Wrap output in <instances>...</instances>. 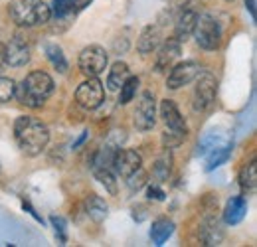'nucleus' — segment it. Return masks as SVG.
Returning a JSON list of instances; mask_svg holds the SVG:
<instances>
[{
	"mask_svg": "<svg viewBox=\"0 0 257 247\" xmlns=\"http://www.w3.org/2000/svg\"><path fill=\"white\" fill-rule=\"evenodd\" d=\"M22 206H24V210H28V214H30V216H32L34 219H38L40 223H44V219H42V217L38 216V212L34 210V208L30 206V204H28V202H26V200H22Z\"/></svg>",
	"mask_w": 257,
	"mask_h": 247,
	"instance_id": "obj_34",
	"label": "nucleus"
},
{
	"mask_svg": "<svg viewBox=\"0 0 257 247\" xmlns=\"http://www.w3.org/2000/svg\"><path fill=\"white\" fill-rule=\"evenodd\" d=\"M6 65V46L0 42V69Z\"/></svg>",
	"mask_w": 257,
	"mask_h": 247,
	"instance_id": "obj_35",
	"label": "nucleus"
},
{
	"mask_svg": "<svg viewBox=\"0 0 257 247\" xmlns=\"http://www.w3.org/2000/svg\"><path fill=\"white\" fill-rule=\"evenodd\" d=\"M46 56L48 60L52 62V65L60 71V73H65L67 71V60L64 56V50L58 46V44H48L46 46Z\"/></svg>",
	"mask_w": 257,
	"mask_h": 247,
	"instance_id": "obj_26",
	"label": "nucleus"
},
{
	"mask_svg": "<svg viewBox=\"0 0 257 247\" xmlns=\"http://www.w3.org/2000/svg\"><path fill=\"white\" fill-rule=\"evenodd\" d=\"M184 139H186V133H180V131H170V129H166L164 133H162V149H176V147H180L182 143H184Z\"/></svg>",
	"mask_w": 257,
	"mask_h": 247,
	"instance_id": "obj_29",
	"label": "nucleus"
},
{
	"mask_svg": "<svg viewBox=\"0 0 257 247\" xmlns=\"http://www.w3.org/2000/svg\"><path fill=\"white\" fill-rule=\"evenodd\" d=\"M247 214V200L243 196H231L224 208V221L227 225H237Z\"/></svg>",
	"mask_w": 257,
	"mask_h": 247,
	"instance_id": "obj_16",
	"label": "nucleus"
},
{
	"mask_svg": "<svg viewBox=\"0 0 257 247\" xmlns=\"http://www.w3.org/2000/svg\"><path fill=\"white\" fill-rule=\"evenodd\" d=\"M170 172H172V153H170V149H162V153L159 155V158L155 160L153 176H155L159 182H166V180L170 178Z\"/></svg>",
	"mask_w": 257,
	"mask_h": 247,
	"instance_id": "obj_19",
	"label": "nucleus"
},
{
	"mask_svg": "<svg viewBox=\"0 0 257 247\" xmlns=\"http://www.w3.org/2000/svg\"><path fill=\"white\" fill-rule=\"evenodd\" d=\"M135 127L139 131H151L157 125V99L153 91H143L139 97L137 109H135V119H133Z\"/></svg>",
	"mask_w": 257,
	"mask_h": 247,
	"instance_id": "obj_7",
	"label": "nucleus"
},
{
	"mask_svg": "<svg viewBox=\"0 0 257 247\" xmlns=\"http://www.w3.org/2000/svg\"><path fill=\"white\" fill-rule=\"evenodd\" d=\"M16 91V83L10 77H0V103H6L14 97Z\"/></svg>",
	"mask_w": 257,
	"mask_h": 247,
	"instance_id": "obj_30",
	"label": "nucleus"
},
{
	"mask_svg": "<svg viewBox=\"0 0 257 247\" xmlns=\"http://www.w3.org/2000/svg\"><path fill=\"white\" fill-rule=\"evenodd\" d=\"M161 117H162V121H164V125H166V129H170V131H180V133H186V135H188L186 121H184V117L180 115V111H178V107H176L174 101H170V99H164V101H162Z\"/></svg>",
	"mask_w": 257,
	"mask_h": 247,
	"instance_id": "obj_14",
	"label": "nucleus"
},
{
	"mask_svg": "<svg viewBox=\"0 0 257 247\" xmlns=\"http://www.w3.org/2000/svg\"><path fill=\"white\" fill-rule=\"evenodd\" d=\"M87 137H89V133L85 131V133H83V135H81V137H79V139H77V141L73 143V151H75V149H79V147H81V145L85 143V139H87Z\"/></svg>",
	"mask_w": 257,
	"mask_h": 247,
	"instance_id": "obj_36",
	"label": "nucleus"
},
{
	"mask_svg": "<svg viewBox=\"0 0 257 247\" xmlns=\"http://www.w3.org/2000/svg\"><path fill=\"white\" fill-rule=\"evenodd\" d=\"M231 155V143L229 145H225V147H220V149H216V151H212V153H208V158H206V170L210 172V170H214V168H218V166H222L225 160L229 158Z\"/></svg>",
	"mask_w": 257,
	"mask_h": 247,
	"instance_id": "obj_25",
	"label": "nucleus"
},
{
	"mask_svg": "<svg viewBox=\"0 0 257 247\" xmlns=\"http://www.w3.org/2000/svg\"><path fill=\"white\" fill-rule=\"evenodd\" d=\"M128 75H131V69H128L127 63L125 62L113 63V67L109 69V75H107V87H109V91H119Z\"/></svg>",
	"mask_w": 257,
	"mask_h": 247,
	"instance_id": "obj_20",
	"label": "nucleus"
},
{
	"mask_svg": "<svg viewBox=\"0 0 257 247\" xmlns=\"http://www.w3.org/2000/svg\"><path fill=\"white\" fill-rule=\"evenodd\" d=\"M192 34L194 38H196V42H198V46L208 50V52L218 50L220 44H222V26L210 14H200L198 16Z\"/></svg>",
	"mask_w": 257,
	"mask_h": 247,
	"instance_id": "obj_4",
	"label": "nucleus"
},
{
	"mask_svg": "<svg viewBox=\"0 0 257 247\" xmlns=\"http://www.w3.org/2000/svg\"><path fill=\"white\" fill-rule=\"evenodd\" d=\"M222 239H224V227L220 225L216 217L208 216L200 227V241L204 245H220Z\"/></svg>",
	"mask_w": 257,
	"mask_h": 247,
	"instance_id": "obj_15",
	"label": "nucleus"
},
{
	"mask_svg": "<svg viewBox=\"0 0 257 247\" xmlns=\"http://www.w3.org/2000/svg\"><path fill=\"white\" fill-rule=\"evenodd\" d=\"M62 2H64L65 10H67L69 14H73V16H75L79 10H83L85 6H89L93 0H62Z\"/></svg>",
	"mask_w": 257,
	"mask_h": 247,
	"instance_id": "obj_32",
	"label": "nucleus"
},
{
	"mask_svg": "<svg viewBox=\"0 0 257 247\" xmlns=\"http://www.w3.org/2000/svg\"><path fill=\"white\" fill-rule=\"evenodd\" d=\"M141 166H143V156L133 149H119L113 156V164H111V168L123 178H127L131 172H135Z\"/></svg>",
	"mask_w": 257,
	"mask_h": 247,
	"instance_id": "obj_12",
	"label": "nucleus"
},
{
	"mask_svg": "<svg viewBox=\"0 0 257 247\" xmlns=\"http://www.w3.org/2000/svg\"><path fill=\"white\" fill-rule=\"evenodd\" d=\"M30 62V44L22 34H14L6 46V63L12 67H22Z\"/></svg>",
	"mask_w": 257,
	"mask_h": 247,
	"instance_id": "obj_11",
	"label": "nucleus"
},
{
	"mask_svg": "<svg viewBox=\"0 0 257 247\" xmlns=\"http://www.w3.org/2000/svg\"><path fill=\"white\" fill-rule=\"evenodd\" d=\"M225 145H229V139L222 135V133H216V131H212V133H208L204 139H202V143H200V147H198V153L200 155H208V153H212V151H216V149H220V147H225Z\"/></svg>",
	"mask_w": 257,
	"mask_h": 247,
	"instance_id": "obj_22",
	"label": "nucleus"
},
{
	"mask_svg": "<svg viewBox=\"0 0 257 247\" xmlns=\"http://www.w3.org/2000/svg\"><path fill=\"white\" fill-rule=\"evenodd\" d=\"M245 6H247V10H249L251 18H255V0H245Z\"/></svg>",
	"mask_w": 257,
	"mask_h": 247,
	"instance_id": "obj_37",
	"label": "nucleus"
},
{
	"mask_svg": "<svg viewBox=\"0 0 257 247\" xmlns=\"http://www.w3.org/2000/svg\"><path fill=\"white\" fill-rule=\"evenodd\" d=\"M105 99V89H103V83L97 79V77H89L87 81H83L77 91H75V101L79 107L87 109V111H93L97 109Z\"/></svg>",
	"mask_w": 257,
	"mask_h": 247,
	"instance_id": "obj_8",
	"label": "nucleus"
},
{
	"mask_svg": "<svg viewBox=\"0 0 257 247\" xmlns=\"http://www.w3.org/2000/svg\"><path fill=\"white\" fill-rule=\"evenodd\" d=\"M147 184H149V174L143 170V166L137 168L135 172H131L127 176V186L131 192H139V190H143Z\"/></svg>",
	"mask_w": 257,
	"mask_h": 247,
	"instance_id": "obj_28",
	"label": "nucleus"
},
{
	"mask_svg": "<svg viewBox=\"0 0 257 247\" xmlns=\"http://www.w3.org/2000/svg\"><path fill=\"white\" fill-rule=\"evenodd\" d=\"M139 77H133V75H128L127 79H125V83L121 85V95H119V103L121 105H127V103H131L133 101V97L137 95V89H139Z\"/></svg>",
	"mask_w": 257,
	"mask_h": 247,
	"instance_id": "obj_27",
	"label": "nucleus"
},
{
	"mask_svg": "<svg viewBox=\"0 0 257 247\" xmlns=\"http://www.w3.org/2000/svg\"><path fill=\"white\" fill-rule=\"evenodd\" d=\"M161 28L159 26H147L145 30L141 32V38H139V42H137V50L143 54V56H147V54H151V52H155L157 48H159V44H161Z\"/></svg>",
	"mask_w": 257,
	"mask_h": 247,
	"instance_id": "obj_17",
	"label": "nucleus"
},
{
	"mask_svg": "<svg viewBox=\"0 0 257 247\" xmlns=\"http://www.w3.org/2000/svg\"><path fill=\"white\" fill-rule=\"evenodd\" d=\"M239 186L243 192H253L257 186V162H247L239 172Z\"/></svg>",
	"mask_w": 257,
	"mask_h": 247,
	"instance_id": "obj_23",
	"label": "nucleus"
},
{
	"mask_svg": "<svg viewBox=\"0 0 257 247\" xmlns=\"http://www.w3.org/2000/svg\"><path fill=\"white\" fill-rule=\"evenodd\" d=\"M174 233V221L168 217H161L151 227V239L155 245H162L170 235Z\"/></svg>",
	"mask_w": 257,
	"mask_h": 247,
	"instance_id": "obj_21",
	"label": "nucleus"
},
{
	"mask_svg": "<svg viewBox=\"0 0 257 247\" xmlns=\"http://www.w3.org/2000/svg\"><path fill=\"white\" fill-rule=\"evenodd\" d=\"M218 95V79L210 71H200L196 75V91H194V109L208 111L214 107Z\"/></svg>",
	"mask_w": 257,
	"mask_h": 247,
	"instance_id": "obj_5",
	"label": "nucleus"
},
{
	"mask_svg": "<svg viewBox=\"0 0 257 247\" xmlns=\"http://www.w3.org/2000/svg\"><path fill=\"white\" fill-rule=\"evenodd\" d=\"M10 18L18 26H38L52 20V8L44 0H10Z\"/></svg>",
	"mask_w": 257,
	"mask_h": 247,
	"instance_id": "obj_3",
	"label": "nucleus"
},
{
	"mask_svg": "<svg viewBox=\"0 0 257 247\" xmlns=\"http://www.w3.org/2000/svg\"><path fill=\"white\" fill-rule=\"evenodd\" d=\"M14 139L26 156H38L50 143V129L34 117L22 115L14 123Z\"/></svg>",
	"mask_w": 257,
	"mask_h": 247,
	"instance_id": "obj_1",
	"label": "nucleus"
},
{
	"mask_svg": "<svg viewBox=\"0 0 257 247\" xmlns=\"http://www.w3.org/2000/svg\"><path fill=\"white\" fill-rule=\"evenodd\" d=\"M93 172H95L97 180L105 186V190H107L111 196H117L119 186H117V180H115L113 170H111V168H105V166H97V168H93Z\"/></svg>",
	"mask_w": 257,
	"mask_h": 247,
	"instance_id": "obj_24",
	"label": "nucleus"
},
{
	"mask_svg": "<svg viewBox=\"0 0 257 247\" xmlns=\"http://www.w3.org/2000/svg\"><path fill=\"white\" fill-rule=\"evenodd\" d=\"M180 44L182 42L176 40V38H168L162 44L161 50H159V56H157V71H166L174 65V62L180 58V52H182Z\"/></svg>",
	"mask_w": 257,
	"mask_h": 247,
	"instance_id": "obj_13",
	"label": "nucleus"
},
{
	"mask_svg": "<svg viewBox=\"0 0 257 247\" xmlns=\"http://www.w3.org/2000/svg\"><path fill=\"white\" fill-rule=\"evenodd\" d=\"M225 2H235V0H225Z\"/></svg>",
	"mask_w": 257,
	"mask_h": 247,
	"instance_id": "obj_38",
	"label": "nucleus"
},
{
	"mask_svg": "<svg viewBox=\"0 0 257 247\" xmlns=\"http://www.w3.org/2000/svg\"><path fill=\"white\" fill-rule=\"evenodd\" d=\"M50 221H52V225L56 229V235H58L60 243H65L67 241V221L62 216H52Z\"/></svg>",
	"mask_w": 257,
	"mask_h": 247,
	"instance_id": "obj_31",
	"label": "nucleus"
},
{
	"mask_svg": "<svg viewBox=\"0 0 257 247\" xmlns=\"http://www.w3.org/2000/svg\"><path fill=\"white\" fill-rule=\"evenodd\" d=\"M200 71H202V65L198 62H182L178 65H172L170 73L166 77V87L168 89H180V87L192 83Z\"/></svg>",
	"mask_w": 257,
	"mask_h": 247,
	"instance_id": "obj_9",
	"label": "nucleus"
},
{
	"mask_svg": "<svg viewBox=\"0 0 257 247\" xmlns=\"http://www.w3.org/2000/svg\"><path fill=\"white\" fill-rule=\"evenodd\" d=\"M200 12L196 8V2H188L182 6L180 14L176 16V24H174V38L180 40V42H186L194 32L196 26V20H198Z\"/></svg>",
	"mask_w": 257,
	"mask_h": 247,
	"instance_id": "obj_10",
	"label": "nucleus"
},
{
	"mask_svg": "<svg viewBox=\"0 0 257 247\" xmlns=\"http://www.w3.org/2000/svg\"><path fill=\"white\" fill-rule=\"evenodd\" d=\"M147 198L149 200H157V202H162L164 198H166V194H164V190L162 188H159V186H149L147 188Z\"/></svg>",
	"mask_w": 257,
	"mask_h": 247,
	"instance_id": "obj_33",
	"label": "nucleus"
},
{
	"mask_svg": "<svg viewBox=\"0 0 257 247\" xmlns=\"http://www.w3.org/2000/svg\"><path fill=\"white\" fill-rule=\"evenodd\" d=\"M83 208H85V214L91 217L95 223H101V221L107 217V214H109L107 202H105L101 196H97V194H91V196L85 198Z\"/></svg>",
	"mask_w": 257,
	"mask_h": 247,
	"instance_id": "obj_18",
	"label": "nucleus"
},
{
	"mask_svg": "<svg viewBox=\"0 0 257 247\" xmlns=\"http://www.w3.org/2000/svg\"><path fill=\"white\" fill-rule=\"evenodd\" d=\"M107 62H109L107 52L101 46H87V48H83L81 54H79V60H77L81 73L87 75V77H99L105 71Z\"/></svg>",
	"mask_w": 257,
	"mask_h": 247,
	"instance_id": "obj_6",
	"label": "nucleus"
},
{
	"mask_svg": "<svg viewBox=\"0 0 257 247\" xmlns=\"http://www.w3.org/2000/svg\"><path fill=\"white\" fill-rule=\"evenodd\" d=\"M54 79L46 71H32L16 85L14 97L30 109H40L54 93Z\"/></svg>",
	"mask_w": 257,
	"mask_h": 247,
	"instance_id": "obj_2",
	"label": "nucleus"
}]
</instances>
